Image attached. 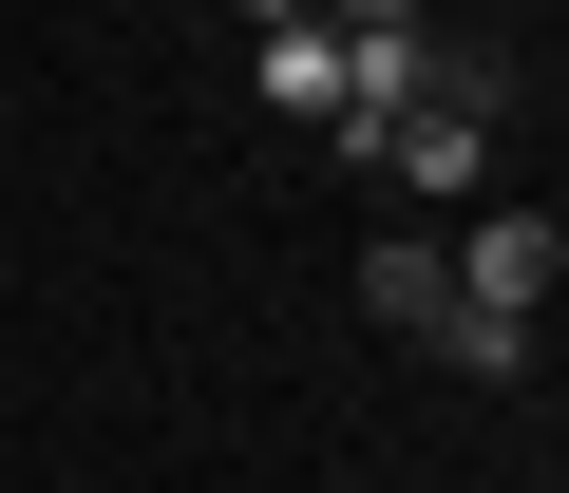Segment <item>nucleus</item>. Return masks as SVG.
Segmentation results:
<instances>
[{"label":"nucleus","instance_id":"1","mask_svg":"<svg viewBox=\"0 0 569 493\" xmlns=\"http://www.w3.org/2000/svg\"><path fill=\"white\" fill-rule=\"evenodd\" d=\"M361 171H399L418 209H475V190H493V95H399Z\"/></svg>","mask_w":569,"mask_h":493},{"label":"nucleus","instance_id":"2","mask_svg":"<svg viewBox=\"0 0 569 493\" xmlns=\"http://www.w3.org/2000/svg\"><path fill=\"white\" fill-rule=\"evenodd\" d=\"M361 304H380L399 342H437V323H456V247H437V228H418V247H361Z\"/></svg>","mask_w":569,"mask_h":493},{"label":"nucleus","instance_id":"3","mask_svg":"<svg viewBox=\"0 0 569 493\" xmlns=\"http://www.w3.org/2000/svg\"><path fill=\"white\" fill-rule=\"evenodd\" d=\"M266 114H342V20H266Z\"/></svg>","mask_w":569,"mask_h":493},{"label":"nucleus","instance_id":"4","mask_svg":"<svg viewBox=\"0 0 569 493\" xmlns=\"http://www.w3.org/2000/svg\"><path fill=\"white\" fill-rule=\"evenodd\" d=\"M323 20H437V0H323Z\"/></svg>","mask_w":569,"mask_h":493},{"label":"nucleus","instance_id":"5","mask_svg":"<svg viewBox=\"0 0 569 493\" xmlns=\"http://www.w3.org/2000/svg\"><path fill=\"white\" fill-rule=\"evenodd\" d=\"M266 20H323V0H247V39H266Z\"/></svg>","mask_w":569,"mask_h":493}]
</instances>
